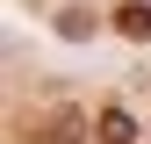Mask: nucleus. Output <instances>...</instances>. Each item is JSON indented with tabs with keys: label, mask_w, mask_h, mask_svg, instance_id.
<instances>
[{
	"label": "nucleus",
	"mask_w": 151,
	"mask_h": 144,
	"mask_svg": "<svg viewBox=\"0 0 151 144\" xmlns=\"http://www.w3.org/2000/svg\"><path fill=\"white\" fill-rule=\"evenodd\" d=\"M7 144H151V79L122 72L108 86H43L14 94Z\"/></svg>",
	"instance_id": "1"
},
{
	"label": "nucleus",
	"mask_w": 151,
	"mask_h": 144,
	"mask_svg": "<svg viewBox=\"0 0 151 144\" xmlns=\"http://www.w3.org/2000/svg\"><path fill=\"white\" fill-rule=\"evenodd\" d=\"M58 36H129V43H151V0H29Z\"/></svg>",
	"instance_id": "2"
}]
</instances>
